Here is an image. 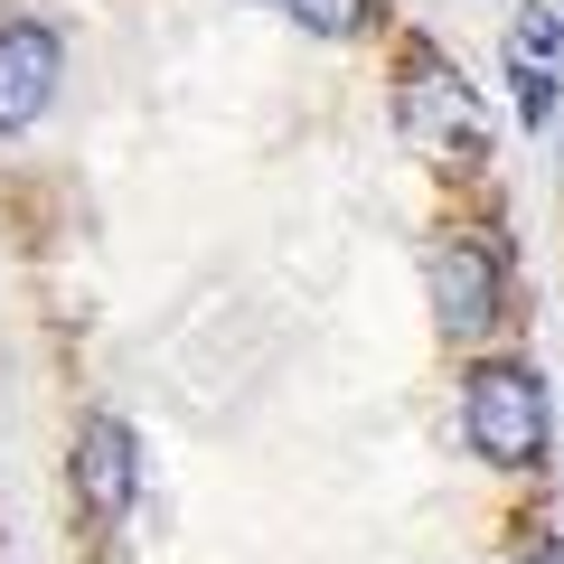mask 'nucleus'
<instances>
[{"mask_svg": "<svg viewBox=\"0 0 564 564\" xmlns=\"http://www.w3.org/2000/svg\"><path fill=\"white\" fill-rule=\"evenodd\" d=\"M462 443L489 470H508V480H527L545 462V443H555V395H545V377L527 358H470L462 367Z\"/></svg>", "mask_w": 564, "mask_h": 564, "instance_id": "nucleus-1", "label": "nucleus"}, {"mask_svg": "<svg viewBox=\"0 0 564 564\" xmlns=\"http://www.w3.org/2000/svg\"><path fill=\"white\" fill-rule=\"evenodd\" d=\"M386 95H395V132L414 141L423 161H443V170H480L489 122H480V95H470V76L443 57V47H404Z\"/></svg>", "mask_w": 564, "mask_h": 564, "instance_id": "nucleus-2", "label": "nucleus"}, {"mask_svg": "<svg viewBox=\"0 0 564 564\" xmlns=\"http://www.w3.org/2000/svg\"><path fill=\"white\" fill-rule=\"evenodd\" d=\"M423 302H433V329L443 339H489V329H508V254L499 236H480V226H452V236H433V254H423Z\"/></svg>", "mask_w": 564, "mask_h": 564, "instance_id": "nucleus-3", "label": "nucleus"}, {"mask_svg": "<svg viewBox=\"0 0 564 564\" xmlns=\"http://www.w3.org/2000/svg\"><path fill=\"white\" fill-rule=\"evenodd\" d=\"M76 508L95 527H122L132 518V499H141V443H132V423L122 414H85V433H76Z\"/></svg>", "mask_w": 564, "mask_h": 564, "instance_id": "nucleus-4", "label": "nucleus"}, {"mask_svg": "<svg viewBox=\"0 0 564 564\" xmlns=\"http://www.w3.org/2000/svg\"><path fill=\"white\" fill-rule=\"evenodd\" d=\"M57 66H66V39L47 20L0 29V132H29V122L57 104Z\"/></svg>", "mask_w": 564, "mask_h": 564, "instance_id": "nucleus-5", "label": "nucleus"}, {"mask_svg": "<svg viewBox=\"0 0 564 564\" xmlns=\"http://www.w3.org/2000/svg\"><path fill=\"white\" fill-rule=\"evenodd\" d=\"M508 47H518V66H545V76H555V66H564V10L527 0V10H518V39H508Z\"/></svg>", "mask_w": 564, "mask_h": 564, "instance_id": "nucleus-6", "label": "nucleus"}, {"mask_svg": "<svg viewBox=\"0 0 564 564\" xmlns=\"http://www.w3.org/2000/svg\"><path fill=\"white\" fill-rule=\"evenodd\" d=\"M282 10H292L311 39H367V20H377V0H282Z\"/></svg>", "mask_w": 564, "mask_h": 564, "instance_id": "nucleus-7", "label": "nucleus"}, {"mask_svg": "<svg viewBox=\"0 0 564 564\" xmlns=\"http://www.w3.org/2000/svg\"><path fill=\"white\" fill-rule=\"evenodd\" d=\"M508 76H518V113H527V132H545V122L564 113V85L545 76V66H508Z\"/></svg>", "mask_w": 564, "mask_h": 564, "instance_id": "nucleus-8", "label": "nucleus"}, {"mask_svg": "<svg viewBox=\"0 0 564 564\" xmlns=\"http://www.w3.org/2000/svg\"><path fill=\"white\" fill-rule=\"evenodd\" d=\"M518 564H564V555H555V545H527V555H518Z\"/></svg>", "mask_w": 564, "mask_h": 564, "instance_id": "nucleus-9", "label": "nucleus"}]
</instances>
